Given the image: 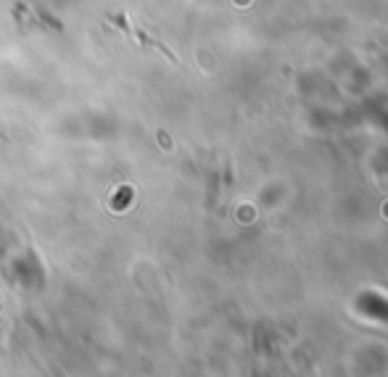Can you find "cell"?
Listing matches in <instances>:
<instances>
[{"label": "cell", "instance_id": "obj_1", "mask_svg": "<svg viewBox=\"0 0 388 377\" xmlns=\"http://www.w3.org/2000/svg\"><path fill=\"white\" fill-rule=\"evenodd\" d=\"M108 19L117 24V27H122V32H124V34H129V37H135V40H138V43H141L143 48H156V50H161V53H164V56L169 58L172 64H177V58H175V53H172V50H166V48L161 45L159 40H153V37H151L148 32H143V29H138L135 24H129V22H127V16H122V13H117V16H108Z\"/></svg>", "mask_w": 388, "mask_h": 377}, {"label": "cell", "instance_id": "obj_2", "mask_svg": "<svg viewBox=\"0 0 388 377\" xmlns=\"http://www.w3.org/2000/svg\"><path fill=\"white\" fill-rule=\"evenodd\" d=\"M37 13H40V22H48L50 27H53V29H56V32H64V27H61V22H56V19L50 16V13H45L43 8H37Z\"/></svg>", "mask_w": 388, "mask_h": 377}]
</instances>
